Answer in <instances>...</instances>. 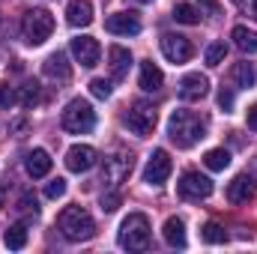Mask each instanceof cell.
<instances>
[{
	"instance_id": "cell-1",
	"label": "cell",
	"mask_w": 257,
	"mask_h": 254,
	"mask_svg": "<svg viewBox=\"0 0 257 254\" xmlns=\"http://www.w3.org/2000/svg\"><path fill=\"white\" fill-rule=\"evenodd\" d=\"M168 138H171L180 150H189L197 141L206 138V120L197 117L194 111L177 108V111H171V117H168Z\"/></svg>"
},
{
	"instance_id": "cell-2",
	"label": "cell",
	"mask_w": 257,
	"mask_h": 254,
	"mask_svg": "<svg viewBox=\"0 0 257 254\" xmlns=\"http://www.w3.org/2000/svg\"><path fill=\"white\" fill-rule=\"evenodd\" d=\"M57 227L69 242H87L96 236V221L84 206H66L57 218Z\"/></svg>"
},
{
	"instance_id": "cell-3",
	"label": "cell",
	"mask_w": 257,
	"mask_h": 254,
	"mask_svg": "<svg viewBox=\"0 0 257 254\" xmlns=\"http://www.w3.org/2000/svg\"><path fill=\"white\" fill-rule=\"evenodd\" d=\"M120 245L126 251H147L150 248V218L144 212H128L120 224Z\"/></svg>"
},
{
	"instance_id": "cell-4",
	"label": "cell",
	"mask_w": 257,
	"mask_h": 254,
	"mask_svg": "<svg viewBox=\"0 0 257 254\" xmlns=\"http://www.w3.org/2000/svg\"><path fill=\"white\" fill-rule=\"evenodd\" d=\"M60 126L69 132V135H87L96 129V111L87 99H72L66 105L63 117H60Z\"/></svg>"
},
{
	"instance_id": "cell-5",
	"label": "cell",
	"mask_w": 257,
	"mask_h": 254,
	"mask_svg": "<svg viewBox=\"0 0 257 254\" xmlns=\"http://www.w3.org/2000/svg\"><path fill=\"white\" fill-rule=\"evenodd\" d=\"M54 33V15L48 9H27L21 18V36L27 45H42Z\"/></svg>"
},
{
	"instance_id": "cell-6",
	"label": "cell",
	"mask_w": 257,
	"mask_h": 254,
	"mask_svg": "<svg viewBox=\"0 0 257 254\" xmlns=\"http://www.w3.org/2000/svg\"><path fill=\"white\" fill-rule=\"evenodd\" d=\"M123 123H126V129L132 135L150 138L153 129H156V108H153L150 102H135L126 114H123Z\"/></svg>"
},
{
	"instance_id": "cell-7",
	"label": "cell",
	"mask_w": 257,
	"mask_h": 254,
	"mask_svg": "<svg viewBox=\"0 0 257 254\" xmlns=\"http://www.w3.org/2000/svg\"><path fill=\"white\" fill-rule=\"evenodd\" d=\"M171 171H174V162H171L168 150H153V156L144 165V183L147 186H165Z\"/></svg>"
},
{
	"instance_id": "cell-8",
	"label": "cell",
	"mask_w": 257,
	"mask_h": 254,
	"mask_svg": "<svg viewBox=\"0 0 257 254\" xmlns=\"http://www.w3.org/2000/svg\"><path fill=\"white\" fill-rule=\"evenodd\" d=\"M132 174V153H114L105 159V168H102V183L117 189L123 180H128Z\"/></svg>"
},
{
	"instance_id": "cell-9",
	"label": "cell",
	"mask_w": 257,
	"mask_h": 254,
	"mask_svg": "<svg viewBox=\"0 0 257 254\" xmlns=\"http://www.w3.org/2000/svg\"><path fill=\"white\" fill-rule=\"evenodd\" d=\"M177 191L186 200H203V197L212 194V180L206 174H200V171H186L183 180H180V186H177Z\"/></svg>"
},
{
	"instance_id": "cell-10",
	"label": "cell",
	"mask_w": 257,
	"mask_h": 254,
	"mask_svg": "<svg viewBox=\"0 0 257 254\" xmlns=\"http://www.w3.org/2000/svg\"><path fill=\"white\" fill-rule=\"evenodd\" d=\"M96 162H99V153L87 144H75V147L66 150V168L72 174H87V171L96 168Z\"/></svg>"
},
{
	"instance_id": "cell-11",
	"label": "cell",
	"mask_w": 257,
	"mask_h": 254,
	"mask_svg": "<svg viewBox=\"0 0 257 254\" xmlns=\"http://www.w3.org/2000/svg\"><path fill=\"white\" fill-rule=\"evenodd\" d=\"M162 54L171 60V63H189L192 60V42L180 33H165L162 36Z\"/></svg>"
},
{
	"instance_id": "cell-12",
	"label": "cell",
	"mask_w": 257,
	"mask_h": 254,
	"mask_svg": "<svg viewBox=\"0 0 257 254\" xmlns=\"http://www.w3.org/2000/svg\"><path fill=\"white\" fill-rule=\"evenodd\" d=\"M72 57L84 69H93V66L99 63V57H102V45L93 36H75L72 39Z\"/></svg>"
},
{
	"instance_id": "cell-13",
	"label": "cell",
	"mask_w": 257,
	"mask_h": 254,
	"mask_svg": "<svg viewBox=\"0 0 257 254\" xmlns=\"http://www.w3.org/2000/svg\"><path fill=\"white\" fill-rule=\"evenodd\" d=\"M105 30L114 36H138L141 33V18L135 12H114L105 18Z\"/></svg>"
},
{
	"instance_id": "cell-14",
	"label": "cell",
	"mask_w": 257,
	"mask_h": 254,
	"mask_svg": "<svg viewBox=\"0 0 257 254\" xmlns=\"http://www.w3.org/2000/svg\"><path fill=\"white\" fill-rule=\"evenodd\" d=\"M180 99L183 102H200L206 93H209V81H206V75H200V72H192V75H186L183 81H180Z\"/></svg>"
},
{
	"instance_id": "cell-15",
	"label": "cell",
	"mask_w": 257,
	"mask_h": 254,
	"mask_svg": "<svg viewBox=\"0 0 257 254\" xmlns=\"http://www.w3.org/2000/svg\"><path fill=\"white\" fill-rule=\"evenodd\" d=\"M254 194H257V180L251 174H239L227 186V200L230 203H248V200H254Z\"/></svg>"
},
{
	"instance_id": "cell-16",
	"label": "cell",
	"mask_w": 257,
	"mask_h": 254,
	"mask_svg": "<svg viewBox=\"0 0 257 254\" xmlns=\"http://www.w3.org/2000/svg\"><path fill=\"white\" fill-rule=\"evenodd\" d=\"M51 156L45 153V150H30L27 153V159H24V168H27V174L33 177V180H42V177H48L51 174Z\"/></svg>"
},
{
	"instance_id": "cell-17",
	"label": "cell",
	"mask_w": 257,
	"mask_h": 254,
	"mask_svg": "<svg viewBox=\"0 0 257 254\" xmlns=\"http://www.w3.org/2000/svg\"><path fill=\"white\" fill-rule=\"evenodd\" d=\"M108 66H111V75L120 81V78H126L128 69H132V51L123 48V45H111L108 48Z\"/></svg>"
},
{
	"instance_id": "cell-18",
	"label": "cell",
	"mask_w": 257,
	"mask_h": 254,
	"mask_svg": "<svg viewBox=\"0 0 257 254\" xmlns=\"http://www.w3.org/2000/svg\"><path fill=\"white\" fill-rule=\"evenodd\" d=\"M138 84H141V90L156 93V90H162V84H165V72L153 63V60H144V63H141V78H138Z\"/></svg>"
},
{
	"instance_id": "cell-19",
	"label": "cell",
	"mask_w": 257,
	"mask_h": 254,
	"mask_svg": "<svg viewBox=\"0 0 257 254\" xmlns=\"http://www.w3.org/2000/svg\"><path fill=\"white\" fill-rule=\"evenodd\" d=\"M66 21L72 27H87L93 21V3L90 0H72L66 6Z\"/></svg>"
},
{
	"instance_id": "cell-20",
	"label": "cell",
	"mask_w": 257,
	"mask_h": 254,
	"mask_svg": "<svg viewBox=\"0 0 257 254\" xmlns=\"http://www.w3.org/2000/svg\"><path fill=\"white\" fill-rule=\"evenodd\" d=\"M162 236H165V242H168L171 248H186V242H189V236H186V224H183V218H177V215H171V218L165 221Z\"/></svg>"
},
{
	"instance_id": "cell-21",
	"label": "cell",
	"mask_w": 257,
	"mask_h": 254,
	"mask_svg": "<svg viewBox=\"0 0 257 254\" xmlns=\"http://www.w3.org/2000/svg\"><path fill=\"white\" fill-rule=\"evenodd\" d=\"M45 75L51 78V81H69L72 78V66H69V60H66L63 51H57V54H51L48 60H45Z\"/></svg>"
},
{
	"instance_id": "cell-22",
	"label": "cell",
	"mask_w": 257,
	"mask_h": 254,
	"mask_svg": "<svg viewBox=\"0 0 257 254\" xmlns=\"http://www.w3.org/2000/svg\"><path fill=\"white\" fill-rule=\"evenodd\" d=\"M230 78H233V84H236V87L251 90V87L257 84V63H248V60L236 63V66H233V72H230Z\"/></svg>"
},
{
	"instance_id": "cell-23",
	"label": "cell",
	"mask_w": 257,
	"mask_h": 254,
	"mask_svg": "<svg viewBox=\"0 0 257 254\" xmlns=\"http://www.w3.org/2000/svg\"><path fill=\"white\" fill-rule=\"evenodd\" d=\"M233 42H236V48L239 51H245V54H254L257 51V33L254 30H248L245 24H239V27H233Z\"/></svg>"
},
{
	"instance_id": "cell-24",
	"label": "cell",
	"mask_w": 257,
	"mask_h": 254,
	"mask_svg": "<svg viewBox=\"0 0 257 254\" xmlns=\"http://www.w3.org/2000/svg\"><path fill=\"white\" fill-rule=\"evenodd\" d=\"M3 245L6 248H12V251H18V248H24L27 245V227L18 221V224H12V227H6V233H3Z\"/></svg>"
},
{
	"instance_id": "cell-25",
	"label": "cell",
	"mask_w": 257,
	"mask_h": 254,
	"mask_svg": "<svg viewBox=\"0 0 257 254\" xmlns=\"http://www.w3.org/2000/svg\"><path fill=\"white\" fill-rule=\"evenodd\" d=\"M18 90V105L21 108H33L36 102H39V84L36 81H24L21 87H15Z\"/></svg>"
},
{
	"instance_id": "cell-26",
	"label": "cell",
	"mask_w": 257,
	"mask_h": 254,
	"mask_svg": "<svg viewBox=\"0 0 257 254\" xmlns=\"http://www.w3.org/2000/svg\"><path fill=\"white\" fill-rule=\"evenodd\" d=\"M203 165H206L209 171H224V168L230 165V153L221 150V147H215V150H209V153L203 156Z\"/></svg>"
},
{
	"instance_id": "cell-27",
	"label": "cell",
	"mask_w": 257,
	"mask_h": 254,
	"mask_svg": "<svg viewBox=\"0 0 257 254\" xmlns=\"http://www.w3.org/2000/svg\"><path fill=\"white\" fill-rule=\"evenodd\" d=\"M200 239L209 242V245H218V242H227V233H224V227L218 221H206L203 230H200Z\"/></svg>"
},
{
	"instance_id": "cell-28",
	"label": "cell",
	"mask_w": 257,
	"mask_h": 254,
	"mask_svg": "<svg viewBox=\"0 0 257 254\" xmlns=\"http://www.w3.org/2000/svg\"><path fill=\"white\" fill-rule=\"evenodd\" d=\"M174 18L180 24H197L200 21V15H197V9H194L192 3H177L174 6Z\"/></svg>"
},
{
	"instance_id": "cell-29",
	"label": "cell",
	"mask_w": 257,
	"mask_h": 254,
	"mask_svg": "<svg viewBox=\"0 0 257 254\" xmlns=\"http://www.w3.org/2000/svg\"><path fill=\"white\" fill-rule=\"evenodd\" d=\"M224 57H227V45L224 42H212L206 48V66H221Z\"/></svg>"
},
{
	"instance_id": "cell-30",
	"label": "cell",
	"mask_w": 257,
	"mask_h": 254,
	"mask_svg": "<svg viewBox=\"0 0 257 254\" xmlns=\"http://www.w3.org/2000/svg\"><path fill=\"white\" fill-rule=\"evenodd\" d=\"M90 93H93L96 99H111V81L93 78V81H90Z\"/></svg>"
},
{
	"instance_id": "cell-31",
	"label": "cell",
	"mask_w": 257,
	"mask_h": 254,
	"mask_svg": "<svg viewBox=\"0 0 257 254\" xmlns=\"http://www.w3.org/2000/svg\"><path fill=\"white\" fill-rule=\"evenodd\" d=\"M63 194H66V180H60V177L45 186V197H48V200H57V197H63Z\"/></svg>"
},
{
	"instance_id": "cell-32",
	"label": "cell",
	"mask_w": 257,
	"mask_h": 254,
	"mask_svg": "<svg viewBox=\"0 0 257 254\" xmlns=\"http://www.w3.org/2000/svg\"><path fill=\"white\" fill-rule=\"evenodd\" d=\"M12 105H18V90L15 87H0V108H12Z\"/></svg>"
},
{
	"instance_id": "cell-33",
	"label": "cell",
	"mask_w": 257,
	"mask_h": 254,
	"mask_svg": "<svg viewBox=\"0 0 257 254\" xmlns=\"http://www.w3.org/2000/svg\"><path fill=\"white\" fill-rule=\"evenodd\" d=\"M18 209H21V212H33V215H36V212H39V206H36V197L27 191V194L18 200Z\"/></svg>"
},
{
	"instance_id": "cell-34",
	"label": "cell",
	"mask_w": 257,
	"mask_h": 254,
	"mask_svg": "<svg viewBox=\"0 0 257 254\" xmlns=\"http://www.w3.org/2000/svg\"><path fill=\"white\" fill-rule=\"evenodd\" d=\"M218 105H221L224 111H230V108H233V90L221 87V90H218Z\"/></svg>"
},
{
	"instance_id": "cell-35",
	"label": "cell",
	"mask_w": 257,
	"mask_h": 254,
	"mask_svg": "<svg viewBox=\"0 0 257 254\" xmlns=\"http://www.w3.org/2000/svg\"><path fill=\"white\" fill-rule=\"evenodd\" d=\"M117 206H120V194H117V191H114V194H102V209H105V212H114Z\"/></svg>"
},
{
	"instance_id": "cell-36",
	"label": "cell",
	"mask_w": 257,
	"mask_h": 254,
	"mask_svg": "<svg viewBox=\"0 0 257 254\" xmlns=\"http://www.w3.org/2000/svg\"><path fill=\"white\" fill-rule=\"evenodd\" d=\"M200 6L209 12V18H215V15H221V9H218V3L215 0H200Z\"/></svg>"
},
{
	"instance_id": "cell-37",
	"label": "cell",
	"mask_w": 257,
	"mask_h": 254,
	"mask_svg": "<svg viewBox=\"0 0 257 254\" xmlns=\"http://www.w3.org/2000/svg\"><path fill=\"white\" fill-rule=\"evenodd\" d=\"M245 123H248V129H254V132H257V105H251V108H248Z\"/></svg>"
},
{
	"instance_id": "cell-38",
	"label": "cell",
	"mask_w": 257,
	"mask_h": 254,
	"mask_svg": "<svg viewBox=\"0 0 257 254\" xmlns=\"http://www.w3.org/2000/svg\"><path fill=\"white\" fill-rule=\"evenodd\" d=\"M3 197H6V189L0 186V209H3Z\"/></svg>"
},
{
	"instance_id": "cell-39",
	"label": "cell",
	"mask_w": 257,
	"mask_h": 254,
	"mask_svg": "<svg viewBox=\"0 0 257 254\" xmlns=\"http://www.w3.org/2000/svg\"><path fill=\"white\" fill-rule=\"evenodd\" d=\"M251 12L257 15V0H251Z\"/></svg>"
},
{
	"instance_id": "cell-40",
	"label": "cell",
	"mask_w": 257,
	"mask_h": 254,
	"mask_svg": "<svg viewBox=\"0 0 257 254\" xmlns=\"http://www.w3.org/2000/svg\"><path fill=\"white\" fill-rule=\"evenodd\" d=\"M138 3H153V0H138Z\"/></svg>"
}]
</instances>
